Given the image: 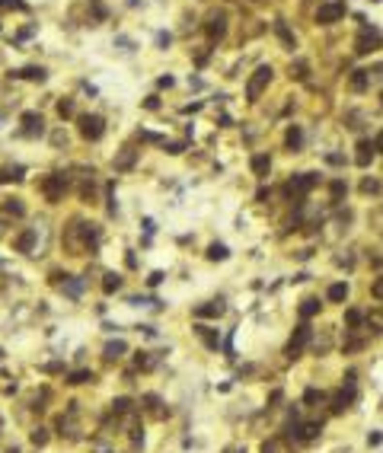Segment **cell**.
Wrapping results in <instances>:
<instances>
[{"label": "cell", "mask_w": 383, "mask_h": 453, "mask_svg": "<svg viewBox=\"0 0 383 453\" xmlns=\"http://www.w3.org/2000/svg\"><path fill=\"white\" fill-rule=\"evenodd\" d=\"M80 291H83V278H64V294L67 297H80Z\"/></svg>", "instance_id": "obj_26"}, {"label": "cell", "mask_w": 383, "mask_h": 453, "mask_svg": "<svg viewBox=\"0 0 383 453\" xmlns=\"http://www.w3.org/2000/svg\"><path fill=\"white\" fill-rule=\"evenodd\" d=\"M319 431H322V424H319V422H310V424H303V440H313V437H319Z\"/></svg>", "instance_id": "obj_32"}, {"label": "cell", "mask_w": 383, "mask_h": 453, "mask_svg": "<svg viewBox=\"0 0 383 453\" xmlns=\"http://www.w3.org/2000/svg\"><path fill=\"white\" fill-rule=\"evenodd\" d=\"M345 16V3L342 0H332V3H322L319 10H316V23L319 26H332V23H338Z\"/></svg>", "instance_id": "obj_4"}, {"label": "cell", "mask_w": 383, "mask_h": 453, "mask_svg": "<svg viewBox=\"0 0 383 453\" xmlns=\"http://www.w3.org/2000/svg\"><path fill=\"white\" fill-rule=\"evenodd\" d=\"M326 160H329L332 166H342V163H345V160H342V156H338V154H329V156H326Z\"/></svg>", "instance_id": "obj_48"}, {"label": "cell", "mask_w": 383, "mask_h": 453, "mask_svg": "<svg viewBox=\"0 0 383 453\" xmlns=\"http://www.w3.org/2000/svg\"><path fill=\"white\" fill-rule=\"evenodd\" d=\"M45 131V118L38 115V112H23V134L26 138H35Z\"/></svg>", "instance_id": "obj_7"}, {"label": "cell", "mask_w": 383, "mask_h": 453, "mask_svg": "<svg viewBox=\"0 0 383 453\" xmlns=\"http://www.w3.org/2000/svg\"><path fill=\"white\" fill-rule=\"evenodd\" d=\"M163 147H166V154H182L185 141H163Z\"/></svg>", "instance_id": "obj_35"}, {"label": "cell", "mask_w": 383, "mask_h": 453, "mask_svg": "<svg viewBox=\"0 0 383 453\" xmlns=\"http://www.w3.org/2000/svg\"><path fill=\"white\" fill-rule=\"evenodd\" d=\"M16 77H23V80H38V83H42V80H45V67H35V64H32V67L19 70Z\"/></svg>", "instance_id": "obj_27"}, {"label": "cell", "mask_w": 383, "mask_h": 453, "mask_svg": "<svg viewBox=\"0 0 383 453\" xmlns=\"http://www.w3.org/2000/svg\"><path fill=\"white\" fill-rule=\"evenodd\" d=\"M169 42H173V35H169V32H157V45H160V48H166Z\"/></svg>", "instance_id": "obj_43"}, {"label": "cell", "mask_w": 383, "mask_h": 453, "mask_svg": "<svg viewBox=\"0 0 383 453\" xmlns=\"http://www.w3.org/2000/svg\"><path fill=\"white\" fill-rule=\"evenodd\" d=\"M249 166H253V172H255L259 179H265L268 172H271V160H268V154H255Z\"/></svg>", "instance_id": "obj_16"}, {"label": "cell", "mask_w": 383, "mask_h": 453, "mask_svg": "<svg viewBox=\"0 0 383 453\" xmlns=\"http://www.w3.org/2000/svg\"><path fill=\"white\" fill-rule=\"evenodd\" d=\"M306 70H310L306 61H297V64H291V77L294 80H306Z\"/></svg>", "instance_id": "obj_33"}, {"label": "cell", "mask_w": 383, "mask_h": 453, "mask_svg": "<svg viewBox=\"0 0 383 453\" xmlns=\"http://www.w3.org/2000/svg\"><path fill=\"white\" fill-rule=\"evenodd\" d=\"M380 440H383V434H370V437H367V444H370V447H377Z\"/></svg>", "instance_id": "obj_49"}, {"label": "cell", "mask_w": 383, "mask_h": 453, "mask_svg": "<svg viewBox=\"0 0 383 453\" xmlns=\"http://www.w3.org/2000/svg\"><path fill=\"white\" fill-rule=\"evenodd\" d=\"M326 300H329V303H345V300H348V284H345V281L332 284L329 291H326Z\"/></svg>", "instance_id": "obj_17"}, {"label": "cell", "mask_w": 383, "mask_h": 453, "mask_svg": "<svg viewBox=\"0 0 383 453\" xmlns=\"http://www.w3.org/2000/svg\"><path fill=\"white\" fill-rule=\"evenodd\" d=\"M300 144H303V131H300L297 125H291L287 134H284V147H287V150H300Z\"/></svg>", "instance_id": "obj_18"}, {"label": "cell", "mask_w": 383, "mask_h": 453, "mask_svg": "<svg viewBox=\"0 0 383 453\" xmlns=\"http://www.w3.org/2000/svg\"><path fill=\"white\" fill-rule=\"evenodd\" d=\"M125 351H128V345H125L122 338H118V342H109L106 345V361H118Z\"/></svg>", "instance_id": "obj_23"}, {"label": "cell", "mask_w": 383, "mask_h": 453, "mask_svg": "<svg viewBox=\"0 0 383 453\" xmlns=\"http://www.w3.org/2000/svg\"><path fill=\"white\" fill-rule=\"evenodd\" d=\"M319 307H322V303H319L316 297H306L303 303H300V319H310V316H316V313H319Z\"/></svg>", "instance_id": "obj_21"}, {"label": "cell", "mask_w": 383, "mask_h": 453, "mask_svg": "<svg viewBox=\"0 0 383 453\" xmlns=\"http://www.w3.org/2000/svg\"><path fill=\"white\" fill-rule=\"evenodd\" d=\"M370 294H374L377 300H383V278H377L374 284H370Z\"/></svg>", "instance_id": "obj_41"}, {"label": "cell", "mask_w": 383, "mask_h": 453, "mask_svg": "<svg viewBox=\"0 0 383 453\" xmlns=\"http://www.w3.org/2000/svg\"><path fill=\"white\" fill-rule=\"evenodd\" d=\"M310 335H313V332H310V326L300 323L297 332L291 335V342H287V358H291V361H294V358H300V351H303V345L310 342Z\"/></svg>", "instance_id": "obj_6"}, {"label": "cell", "mask_w": 383, "mask_h": 453, "mask_svg": "<svg viewBox=\"0 0 383 453\" xmlns=\"http://www.w3.org/2000/svg\"><path fill=\"white\" fill-rule=\"evenodd\" d=\"M345 319H348V326L354 329V326L361 323V310H348V316H345Z\"/></svg>", "instance_id": "obj_42"}, {"label": "cell", "mask_w": 383, "mask_h": 453, "mask_svg": "<svg viewBox=\"0 0 383 453\" xmlns=\"http://www.w3.org/2000/svg\"><path fill=\"white\" fill-rule=\"evenodd\" d=\"M223 300H207L205 307H195V319H217V316H223Z\"/></svg>", "instance_id": "obj_8"}, {"label": "cell", "mask_w": 383, "mask_h": 453, "mask_svg": "<svg viewBox=\"0 0 383 453\" xmlns=\"http://www.w3.org/2000/svg\"><path fill=\"white\" fill-rule=\"evenodd\" d=\"M93 380H96V374H93V370H74V374L67 376V383H70V386H80V383H93Z\"/></svg>", "instance_id": "obj_24"}, {"label": "cell", "mask_w": 383, "mask_h": 453, "mask_svg": "<svg viewBox=\"0 0 383 453\" xmlns=\"http://www.w3.org/2000/svg\"><path fill=\"white\" fill-rule=\"evenodd\" d=\"M58 115H61V118H70V115H74V102H70V99H61V102H58Z\"/></svg>", "instance_id": "obj_34"}, {"label": "cell", "mask_w": 383, "mask_h": 453, "mask_svg": "<svg viewBox=\"0 0 383 453\" xmlns=\"http://www.w3.org/2000/svg\"><path fill=\"white\" fill-rule=\"evenodd\" d=\"M3 211H7V214H13V217H23V214H26V207L19 204V201H16V198H10L7 204H3Z\"/></svg>", "instance_id": "obj_31"}, {"label": "cell", "mask_w": 383, "mask_h": 453, "mask_svg": "<svg viewBox=\"0 0 383 453\" xmlns=\"http://www.w3.org/2000/svg\"><path fill=\"white\" fill-rule=\"evenodd\" d=\"M134 156H138V150H134V147H125L122 154L115 156V169H131L134 166Z\"/></svg>", "instance_id": "obj_20"}, {"label": "cell", "mask_w": 383, "mask_h": 453, "mask_svg": "<svg viewBox=\"0 0 383 453\" xmlns=\"http://www.w3.org/2000/svg\"><path fill=\"white\" fill-rule=\"evenodd\" d=\"M361 192H367V195L380 192V182H377V179H364V185H361Z\"/></svg>", "instance_id": "obj_38"}, {"label": "cell", "mask_w": 383, "mask_h": 453, "mask_svg": "<svg viewBox=\"0 0 383 453\" xmlns=\"http://www.w3.org/2000/svg\"><path fill=\"white\" fill-rule=\"evenodd\" d=\"M275 32H278V39H281V45L287 48V51H294V48H297V42H294V32L287 29V23H284V19H275Z\"/></svg>", "instance_id": "obj_14"}, {"label": "cell", "mask_w": 383, "mask_h": 453, "mask_svg": "<svg viewBox=\"0 0 383 453\" xmlns=\"http://www.w3.org/2000/svg\"><path fill=\"white\" fill-rule=\"evenodd\" d=\"M147 281H150V287H157V284H160V281H163V271H153V275L147 278Z\"/></svg>", "instance_id": "obj_44"}, {"label": "cell", "mask_w": 383, "mask_h": 453, "mask_svg": "<svg viewBox=\"0 0 383 453\" xmlns=\"http://www.w3.org/2000/svg\"><path fill=\"white\" fill-rule=\"evenodd\" d=\"M268 83H271V67H268V64H262V67H255V74L249 77V83H246V99L255 102L262 93H265Z\"/></svg>", "instance_id": "obj_2"}, {"label": "cell", "mask_w": 383, "mask_h": 453, "mask_svg": "<svg viewBox=\"0 0 383 453\" xmlns=\"http://www.w3.org/2000/svg\"><path fill=\"white\" fill-rule=\"evenodd\" d=\"M134 364H138L141 370H150V367H153V358H147V351H138V358H134Z\"/></svg>", "instance_id": "obj_36"}, {"label": "cell", "mask_w": 383, "mask_h": 453, "mask_svg": "<svg viewBox=\"0 0 383 453\" xmlns=\"http://www.w3.org/2000/svg\"><path fill=\"white\" fill-rule=\"evenodd\" d=\"M223 35H227V19H223V16H211V19H207V39L221 42Z\"/></svg>", "instance_id": "obj_11"}, {"label": "cell", "mask_w": 383, "mask_h": 453, "mask_svg": "<svg viewBox=\"0 0 383 453\" xmlns=\"http://www.w3.org/2000/svg\"><path fill=\"white\" fill-rule=\"evenodd\" d=\"M262 453H291V444L287 437H268L262 440Z\"/></svg>", "instance_id": "obj_15"}, {"label": "cell", "mask_w": 383, "mask_h": 453, "mask_svg": "<svg viewBox=\"0 0 383 453\" xmlns=\"http://www.w3.org/2000/svg\"><path fill=\"white\" fill-rule=\"evenodd\" d=\"M377 42H380V39H377V29L370 32V35H367V29H364L358 35V42H354V51H358V54H370V51H377Z\"/></svg>", "instance_id": "obj_10"}, {"label": "cell", "mask_w": 383, "mask_h": 453, "mask_svg": "<svg viewBox=\"0 0 383 453\" xmlns=\"http://www.w3.org/2000/svg\"><path fill=\"white\" fill-rule=\"evenodd\" d=\"M195 332L201 335V342H205V345L211 348V351H217V345H221V332H217V329H211V326H201V323L195 326Z\"/></svg>", "instance_id": "obj_12"}, {"label": "cell", "mask_w": 383, "mask_h": 453, "mask_svg": "<svg viewBox=\"0 0 383 453\" xmlns=\"http://www.w3.org/2000/svg\"><path fill=\"white\" fill-rule=\"evenodd\" d=\"M70 188V179L64 176V172H51V176L42 179V195H45L51 204H58V201L64 198V192Z\"/></svg>", "instance_id": "obj_1"}, {"label": "cell", "mask_w": 383, "mask_h": 453, "mask_svg": "<svg viewBox=\"0 0 383 453\" xmlns=\"http://www.w3.org/2000/svg\"><path fill=\"white\" fill-rule=\"evenodd\" d=\"M144 109H160V99H157V96H150V99H144Z\"/></svg>", "instance_id": "obj_47"}, {"label": "cell", "mask_w": 383, "mask_h": 453, "mask_svg": "<svg viewBox=\"0 0 383 453\" xmlns=\"http://www.w3.org/2000/svg\"><path fill=\"white\" fill-rule=\"evenodd\" d=\"M173 83H176V80L169 77V74H166V77H160V90H169V86H173Z\"/></svg>", "instance_id": "obj_46"}, {"label": "cell", "mask_w": 383, "mask_h": 453, "mask_svg": "<svg viewBox=\"0 0 383 453\" xmlns=\"http://www.w3.org/2000/svg\"><path fill=\"white\" fill-rule=\"evenodd\" d=\"M377 147H380V154H383V134H380V138H377Z\"/></svg>", "instance_id": "obj_50"}, {"label": "cell", "mask_w": 383, "mask_h": 453, "mask_svg": "<svg viewBox=\"0 0 383 453\" xmlns=\"http://www.w3.org/2000/svg\"><path fill=\"white\" fill-rule=\"evenodd\" d=\"M227 255H230V252H227V246H223V243H214V246L207 249V259H211V262H223Z\"/></svg>", "instance_id": "obj_29"}, {"label": "cell", "mask_w": 383, "mask_h": 453, "mask_svg": "<svg viewBox=\"0 0 383 453\" xmlns=\"http://www.w3.org/2000/svg\"><path fill=\"white\" fill-rule=\"evenodd\" d=\"M374 150H377V144H374V141H361V144H358V156H354V163H358V166H370V160H374Z\"/></svg>", "instance_id": "obj_13"}, {"label": "cell", "mask_w": 383, "mask_h": 453, "mask_svg": "<svg viewBox=\"0 0 383 453\" xmlns=\"http://www.w3.org/2000/svg\"><path fill=\"white\" fill-rule=\"evenodd\" d=\"M351 402H354V386L348 383V390H342V392H335V396H332V412L342 415L345 408H351Z\"/></svg>", "instance_id": "obj_9"}, {"label": "cell", "mask_w": 383, "mask_h": 453, "mask_svg": "<svg viewBox=\"0 0 383 453\" xmlns=\"http://www.w3.org/2000/svg\"><path fill=\"white\" fill-rule=\"evenodd\" d=\"M45 440H48L45 428H35V431H32V444H35V447H42V444H45Z\"/></svg>", "instance_id": "obj_39"}, {"label": "cell", "mask_w": 383, "mask_h": 453, "mask_svg": "<svg viewBox=\"0 0 383 453\" xmlns=\"http://www.w3.org/2000/svg\"><path fill=\"white\" fill-rule=\"evenodd\" d=\"M13 7L16 10H26V3H23V0H0V10H13Z\"/></svg>", "instance_id": "obj_40"}, {"label": "cell", "mask_w": 383, "mask_h": 453, "mask_svg": "<svg viewBox=\"0 0 383 453\" xmlns=\"http://www.w3.org/2000/svg\"><path fill=\"white\" fill-rule=\"evenodd\" d=\"M23 179V166H10V169H0V182H16Z\"/></svg>", "instance_id": "obj_28"}, {"label": "cell", "mask_w": 383, "mask_h": 453, "mask_svg": "<svg viewBox=\"0 0 383 453\" xmlns=\"http://www.w3.org/2000/svg\"><path fill=\"white\" fill-rule=\"evenodd\" d=\"M80 134H83L86 141H99L102 134H106L102 115H80Z\"/></svg>", "instance_id": "obj_3"}, {"label": "cell", "mask_w": 383, "mask_h": 453, "mask_svg": "<svg viewBox=\"0 0 383 453\" xmlns=\"http://www.w3.org/2000/svg\"><path fill=\"white\" fill-rule=\"evenodd\" d=\"M32 246H35V230H26L23 236L16 239V249H19V252H32Z\"/></svg>", "instance_id": "obj_25"}, {"label": "cell", "mask_w": 383, "mask_h": 453, "mask_svg": "<svg viewBox=\"0 0 383 453\" xmlns=\"http://www.w3.org/2000/svg\"><path fill=\"white\" fill-rule=\"evenodd\" d=\"M319 182V176H316V172H300V176H294L291 182H287V195H297V198H303L306 192H310V188H313V185Z\"/></svg>", "instance_id": "obj_5"}, {"label": "cell", "mask_w": 383, "mask_h": 453, "mask_svg": "<svg viewBox=\"0 0 383 453\" xmlns=\"http://www.w3.org/2000/svg\"><path fill=\"white\" fill-rule=\"evenodd\" d=\"M118 287H122V275H118V271H106V278H102V291L115 294Z\"/></svg>", "instance_id": "obj_22"}, {"label": "cell", "mask_w": 383, "mask_h": 453, "mask_svg": "<svg viewBox=\"0 0 383 453\" xmlns=\"http://www.w3.org/2000/svg\"><path fill=\"white\" fill-rule=\"evenodd\" d=\"M348 86H351L354 93H364V90L370 86V70H354V74H351V83H348Z\"/></svg>", "instance_id": "obj_19"}, {"label": "cell", "mask_w": 383, "mask_h": 453, "mask_svg": "<svg viewBox=\"0 0 383 453\" xmlns=\"http://www.w3.org/2000/svg\"><path fill=\"white\" fill-rule=\"evenodd\" d=\"M342 192H345V182H338V179H335V182H332V195H335V198H338V195H342Z\"/></svg>", "instance_id": "obj_45"}, {"label": "cell", "mask_w": 383, "mask_h": 453, "mask_svg": "<svg viewBox=\"0 0 383 453\" xmlns=\"http://www.w3.org/2000/svg\"><path fill=\"white\" fill-rule=\"evenodd\" d=\"M322 399H326V392H322V390H306L303 392V402H306V406H316V402H322Z\"/></svg>", "instance_id": "obj_30"}, {"label": "cell", "mask_w": 383, "mask_h": 453, "mask_svg": "<svg viewBox=\"0 0 383 453\" xmlns=\"http://www.w3.org/2000/svg\"><path fill=\"white\" fill-rule=\"evenodd\" d=\"M112 408H115L118 415H128V412H131V399H115Z\"/></svg>", "instance_id": "obj_37"}]
</instances>
